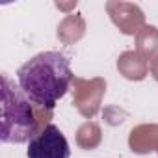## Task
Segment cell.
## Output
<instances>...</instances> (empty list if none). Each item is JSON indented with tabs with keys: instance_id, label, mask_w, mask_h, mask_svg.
Masks as SVG:
<instances>
[{
	"instance_id": "cell-1",
	"label": "cell",
	"mask_w": 158,
	"mask_h": 158,
	"mask_svg": "<svg viewBox=\"0 0 158 158\" xmlns=\"http://www.w3.org/2000/svg\"><path fill=\"white\" fill-rule=\"evenodd\" d=\"M73 71L69 58L56 50H45L24 61L17 71V82L26 97L39 108L52 112L71 88Z\"/></svg>"
},
{
	"instance_id": "cell-3",
	"label": "cell",
	"mask_w": 158,
	"mask_h": 158,
	"mask_svg": "<svg viewBox=\"0 0 158 158\" xmlns=\"http://www.w3.org/2000/svg\"><path fill=\"white\" fill-rule=\"evenodd\" d=\"M28 158H69L71 149L63 132L54 125H45L30 141H28Z\"/></svg>"
},
{
	"instance_id": "cell-2",
	"label": "cell",
	"mask_w": 158,
	"mask_h": 158,
	"mask_svg": "<svg viewBox=\"0 0 158 158\" xmlns=\"http://www.w3.org/2000/svg\"><path fill=\"white\" fill-rule=\"evenodd\" d=\"M37 134V117L34 102L21 86L2 74V115H0V139L2 143H26Z\"/></svg>"
}]
</instances>
